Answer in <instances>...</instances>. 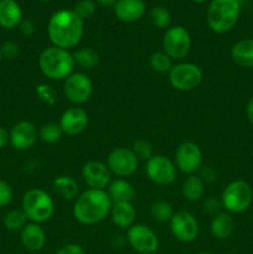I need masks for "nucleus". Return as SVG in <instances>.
Segmentation results:
<instances>
[{
	"mask_svg": "<svg viewBox=\"0 0 253 254\" xmlns=\"http://www.w3.org/2000/svg\"><path fill=\"white\" fill-rule=\"evenodd\" d=\"M10 144L16 150L25 151L31 149L39 139V130L34 123L29 121H20L11 128Z\"/></svg>",
	"mask_w": 253,
	"mask_h": 254,
	"instance_id": "obj_17",
	"label": "nucleus"
},
{
	"mask_svg": "<svg viewBox=\"0 0 253 254\" xmlns=\"http://www.w3.org/2000/svg\"><path fill=\"white\" fill-rule=\"evenodd\" d=\"M191 49V36L183 26H171L163 37V51L171 60H181Z\"/></svg>",
	"mask_w": 253,
	"mask_h": 254,
	"instance_id": "obj_8",
	"label": "nucleus"
},
{
	"mask_svg": "<svg viewBox=\"0 0 253 254\" xmlns=\"http://www.w3.org/2000/svg\"><path fill=\"white\" fill-rule=\"evenodd\" d=\"M107 193L111 197L112 202H133L135 197V188L133 184L129 183L124 178H117L111 181V184L107 188Z\"/></svg>",
	"mask_w": 253,
	"mask_h": 254,
	"instance_id": "obj_22",
	"label": "nucleus"
},
{
	"mask_svg": "<svg viewBox=\"0 0 253 254\" xmlns=\"http://www.w3.org/2000/svg\"><path fill=\"white\" fill-rule=\"evenodd\" d=\"M10 143V134L4 127L0 126V149L5 148Z\"/></svg>",
	"mask_w": 253,
	"mask_h": 254,
	"instance_id": "obj_42",
	"label": "nucleus"
},
{
	"mask_svg": "<svg viewBox=\"0 0 253 254\" xmlns=\"http://www.w3.org/2000/svg\"><path fill=\"white\" fill-rule=\"evenodd\" d=\"M1 60H2V55H1V51H0V62H1Z\"/></svg>",
	"mask_w": 253,
	"mask_h": 254,
	"instance_id": "obj_47",
	"label": "nucleus"
},
{
	"mask_svg": "<svg viewBox=\"0 0 253 254\" xmlns=\"http://www.w3.org/2000/svg\"><path fill=\"white\" fill-rule=\"evenodd\" d=\"M19 29L22 35H25V36H31L35 32V30H36V27H35L34 22L30 21V20H22L19 25Z\"/></svg>",
	"mask_w": 253,
	"mask_h": 254,
	"instance_id": "obj_41",
	"label": "nucleus"
},
{
	"mask_svg": "<svg viewBox=\"0 0 253 254\" xmlns=\"http://www.w3.org/2000/svg\"><path fill=\"white\" fill-rule=\"evenodd\" d=\"M145 9L143 0H118L114 5V14L121 21L134 22L144 16Z\"/></svg>",
	"mask_w": 253,
	"mask_h": 254,
	"instance_id": "obj_19",
	"label": "nucleus"
},
{
	"mask_svg": "<svg viewBox=\"0 0 253 254\" xmlns=\"http://www.w3.org/2000/svg\"><path fill=\"white\" fill-rule=\"evenodd\" d=\"M191 1H193V2H197V4H202V2H205L206 0H191Z\"/></svg>",
	"mask_w": 253,
	"mask_h": 254,
	"instance_id": "obj_45",
	"label": "nucleus"
},
{
	"mask_svg": "<svg viewBox=\"0 0 253 254\" xmlns=\"http://www.w3.org/2000/svg\"><path fill=\"white\" fill-rule=\"evenodd\" d=\"M20 241L25 250L30 252H39L46 245V233L41 225L29 222L20 231Z\"/></svg>",
	"mask_w": 253,
	"mask_h": 254,
	"instance_id": "obj_18",
	"label": "nucleus"
},
{
	"mask_svg": "<svg viewBox=\"0 0 253 254\" xmlns=\"http://www.w3.org/2000/svg\"><path fill=\"white\" fill-rule=\"evenodd\" d=\"M112 205L113 202L106 190L88 189L74 201L73 217L81 225H96L111 213Z\"/></svg>",
	"mask_w": 253,
	"mask_h": 254,
	"instance_id": "obj_2",
	"label": "nucleus"
},
{
	"mask_svg": "<svg viewBox=\"0 0 253 254\" xmlns=\"http://www.w3.org/2000/svg\"><path fill=\"white\" fill-rule=\"evenodd\" d=\"M220 200L226 212L238 215L251 207L253 201V190L247 181L233 180L223 189Z\"/></svg>",
	"mask_w": 253,
	"mask_h": 254,
	"instance_id": "obj_6",
	"label": "nucleus"
},
{
	"mask_svg": "<svg viewBox=\"0 0 253 254\" xmlns=\"http://www.w3.org/2000/svg\"><path fill=\"white\" fill-rule=\"evenodd\" d=\"M173 66V60L164 51L154 52L150 56V67L158 73H169Z\"/></svg>",
	"mask_w": 253,
	"mask_h": 254,
	"instance_id": "obj_31",
	"label": "nucleus"
},
{
	"mask_svg": "<svg viewBox=\"0 0 253 254\" xmlns=\"http://www.w3.org/2000/svg\"><path fill=\"white\" fill-rule=\"evenodd\" d=\"M76 66L82 69H93L99 64V54L92 47H82L77 51L72 52Z\"/></svg>",
	"mask_w": 253,
	"mask_h": 254,
	"instance_id": "obj_27",
	"label": "nucleus"
},
{
	"mask_svg": "<svg viewBox=\"0 0 253 254\" xmlns=\"http://www.w3.org/2000/svg\"><path fill=\"white\" fill-rule=\"evenodd\" d=\"M145 171L148 178L159 186H168L173 184L178 174L175 163L161 154H154L146 161Z\"/></svg>",
	"mask_w": 253,
	"mask_h": 254,
	"instance_id": "obj_11",
	"label": "nucleus"
},
{
	"mask_svg": "<svg viewBox=\"0 0 253 254\" xmlns=\"http://www.w3.org/2000/svg\"><path fill=\"white\" fill-rule=\"evenodd\" d=\"M22 21V10L16 0H0V26L12 30Z\"/></svg>",
	"mask_w": 253,
	"mask_h": 254,
	"instance_id": "obj_21",
	"label": "nucleus"
},
{
	"mask_svg": "<svg viewBox=\"0 0 253 254\" xmlns=\"http://www.w3.org/2000/svg\"><path fill=\"white\" fill-rule=\"evenodd\" d=\"M169 223L174 237L183 243H190L195 241L200 232L197 218L188 211L175 212Z\"/></svg>",
	"mask_w": 253,
	"mask_h": 254,
	"instance_id": "obj_14",
	"label": "nucleus"
},
{
	"mask_svg": "<svg viewBox=\"0 0 253 254\" xmlns=\"http://www.w3.org/2000/svg\"><path fill=\"white\" fill-rule=\"evenodd\" d=\"M174 213L173 206L166 201H155L150 206V216L159 223L170 222Z\"/></svg>",
	"mask_w": 253,
	"mask_h": 254,
	"instance_id": "obj_28",
	"label": "nucleus"
},
{
	"mask_svg": "<svg viewBox=\"0 0 253 254\" xmlns=\"http://www.w3.org/2000/svg\"><path fill=\"white\" fill-rule=\"evenodd\" d=\"M52 189L57 196L66 201H76L79 196V185L77 180L68 175H60L55 178Z\"/></svg>",
	"mask_w": 253,
	"mask_h": 254,
	"instance_id": "obj_24",
	"label": "nucleus"
},
{
	"mask_svg": "<svg viewBox=\"0 0 253 254\" xmlns=\"http://www.w3.org/2000/svg\"><path fill=\"white\" fill-rule=\"evenodd\" d=\"M203 207H205L206 212L210 213V215L216 216L217 213H220V210L222 208V203H221V200H216V198L211 197L205 201Z\"/></svg>",
	"mask_w": 253,
	"mask_h": 254,
	"instance_id": "obj_39",
	"label": "nucleus"
},
{
	"mask_svg": "<svg viewBox=\"0 0 253 254\" xmlns=\"http://www.w3.org/2000/svg\"><path fill=\"white\" fill-rule=\"evenodd\" d=\"M196 254H213V253H211V252H198Z\"/></svg>",
	"mask_w": 253,
	"mask_h": 254,
	"instance_id": "obj_46",
	"label": "nucleus"
},
{
	"mask_svg": "<svg viewBox=\"0 0 253 254\" xmlns=\"http://www.w3.org/2000/svg\"><path fill=\"white\" fill-rule=\"evenodd\" d=\"M212 236L217 240H227L235 231V220L228 212H220L213 216L210 225Z\"/></svg>",
	"mask_w": 253,
	"mask_h": 254,
	"instance_id": "obj_25",
	"label": "nucleus"
},
{
	"mask_svg": "<svg viewBox=\"0 0 253 254\" xmlns=\"http://www.w3.org/2000/svg\"><path fill=\"white\" fill-rule=\"evenodd\" d=\"M0 51H1L2 59L12 60L19 55L20 47L16 42L14 41H6L0 46Z\"/></svg>",
	"mask_w": 253,
	"mask_h": 254,
	"instance_id": "obj_37",
	"label": "nucleus"
},
{
	"mask_svg": "<svg viewBox=\"0 0 253 254\" xmlns=\"http://www.w3.org/2000/svg\"><path fill=\"white\" fill-rule=\"evenodd\" d=\"M36 92V96L42 103L47 104V106H52V104L56 103L57 101V93L55 91V88L52 86L47 83H41L36 87L35 89Z\"/></svg>",
	"mask_w": 253,
	"mask_h": 254,
	"instance_id": "obj_33",
	"label": "nucleus"
},
{
	"mask_svg": "<svg viewBox=\"0 0 253 254\" xmlns=\"http://www.w3.org/2000/svg\"><path fill=\"white\" fill-rule=\"evenodd\" d=\"M117 1L118 0H96L97 4L99 5V6H103V7H114V5L117 4Z\"/></svg>",
	"mask_w": 253,
	"mask_h": 254,
	"instance_id": "obj_44",
	"label": "nucleus"
},
{
	"mask_svg": "<svg viewBox=\"0 0 253 254\" xmlns=\"http://www.w3.org/2000/svg\"><path fill=\"white\" fill-rule=\"evenodd\" d=\"M174 163L179 171L192 175L202 166V150L193 141H184L176 149Z\"/></svg>",
	"mask_w": 253,
	"mask_h": 254,
	"instance_id": "obj_13",
	"label": "nucleus"
},
{
	"mask_svg": "<svg viewBox=\"0 0 253 254\" xmlns=\"http://www.w3.org/2000/svg\"><path fill=\"white\" fill-rule=\"evenodd\" d=\"M202 168V166H201ZM200 176L202 179L203 183H213L216 180V171L213 170L211 166H203L202 169H200Z\"/></svg>",
	"mask_w": 253,
	"mask_h": 254,
	"instance_id": "obj_40",
	"label": "nucleus"
},
{
	"mask_svg": "<svg viewBox=\"0 0 253 254\" xmlns=\"http://www.w3.org/2000/svg\"><path fill=\"white\" fill-rule=\"evenodd\" d=\"M41 1H51V0H41Z\"/></svg>",
	"mask_w": 253,
	"mask_h": 254,
	"instance_id": "obj_48",
	"label": "nucleus"
},
{
	"mask_svg": "<svg viewBox=\"0 0 253 254\" xmlns=\"http://www.w3.org/2000/svg\"><path fill=\"white\" fill-rule=\"evenodd\" d=\"M62 135H63V133H62L59 123H54V122L44 124L39 129V139L46 144L57 143V141L61 140Z\"/></svg>",
	"mask_w": 253,
	"mask_h": 254,
	"instance_id": "obj_30",
	"label": "nucleus"
},
{
	"mask_svg": "<svg viewBox=\"0 0 253 254\" xmlns=\"http://www.w3.org/2000/svg\"><path fill=\"white\" fill-rule=\"evenodd\" d=\"M240 14L238 0H212L207 10V24L216 34H226L237 25Z\"/></svg>",
	"mask_w": 253,
	"mask_h": 254,
	"instance_id": "obj_4",
	"label": "nucleus"
},
{
	"mask_svg": "<svg viewBox=\"0 0 253 254\" xmlns=\"http://www.w3.org/2000/svg\"><path fill=\"white\" fill-rule=\"evenodd\" d=\"M246 117H247L248 122L253 126V96L248 99L247 106H246Z\"/></svg>",
	"mask_w": 253,
	"mask_h": 254,
	"instance_id": "obj_43",
	"label": "nucleus"
},
{
	"mask_svg": "<svg viewBox=\"0 0 253 254\" xmlns=\"http://www.w3.org/2000/svg\"><path fill=\"white\" fill-rule=\"evenodd\" d=\"M131 150L138 156L139 160L148 161L154 155L153 145L148 140H144V139H139V140L134 141L133 146H131Z\"/></svg>",
	"mask_w": 253,
	"mask_h": 254,
	"instance_id": "obj_34",
	"label": "nucleus"
},
{
	"mask_svg": "<svg viewBox=\"0 0 253 254\" xmlns=\"http://www.w3.org/2000/svg\"><path fill=\"white\" fill-rule=\"evenodd\" d=\"M27 223H29V218L22 210L9 211L4 217V226L6 230L12 231V232H17V231L20 232Z\"/></svg>",
	"mask_w": 253,
	"mask_h": 254,
	"instance_id": "obj_29",
	"label": "nucleus"
},
{
	"mask_svg": "<svg viewBox=\"0 0 253 254\" xmlns=\"http://www.w3.org/2000/svg\"><path fill=\"white\" fill-rule=\"evenodd\" d=\"M55 254H87L84 248L77 243H67L62 246Z\"/></svg>",
	"mask_w": 253,
	"mask_h": 254,
	"instance_id": "obj_38",
	"label": "nucleus"
},
{
	"mask_svg": "<svg viewBox=\"0 0 253 254\" xmlns=\"http://www.w3.org/2000/svg\"><path fill=\"white\" fill-rule=\"evenodd\" d=\"M126 241L135 252L154 254L159 250V237L144 223H134L126 232Z\"/></svg>",
	"mask_w": 253,
	"mask_h": 254,
	"instance_id": "obj_12",
	"label": "nucleus"
},
{
	"mask_svg": "<svg viewBox=\"0 0 253 254\" xmlns=\"http://www.w3.org/2000/svg\"><path fill=\"white\" fill-rule=\"evenodd\" d=\"M231 59L242 68H253V39H242L231 49Z\"/></svg>",
	"mask_w": 253,
	"mask_h": 254,
	"instance_id": "obj_23",
	"label": "nucleus"
},
{
	"mask_svg": "<svg viewBox=\"0 0 253 254\" xmlns=\"http://www.w3.org/2000/svg\"><path fill=\"white\" fill-rule=\"evenodd\" d=\"M89 124L88 113L79 106L71 107L62 113L59 126L62 133L68 136H77L83 133Z\"/></svg>",
	"mask_w": 253,
	"mask_h": 254,
	"instance_id": "obj_15",
	"label": "nucleus"
},
{
	"mask_svg": "<svg viewBox=\"0 0 253 254\" xmlns=\"http://www.w3.org/2000/svg\"><path fill=\"white\" fill-rule=\"evenodd\" d=\"M106 164L112 175H116L118 178H128L133 175L138 169L139 159L131 150V148L119 146L108 154Z\"/></svg>",
	"mask_w": 253,
	"mask_h": 254,
	"instance_id": "obj_9",
	"label": "nucleus"
},
{
	"mask_svg": "<svg viewBox=\"0 0 253 254\" xmlns=\"http://www.w3.org/2000/svg\"><path fill=\"white\" fill-rule=\"evenodd\" d=\"M82 179L89 189L106 190L112 181V173L106 163L99 160L87 161L82 168Z\"/></svg>",
	"mask_w": 253,
	"mask_h": 254,
	"instance_id": "obj_16",
	"label": "nucleus"
},
{
	"mask_svg": "<svg viewBox=\"0 0 253 254\" xmlns=\"http://www.w3.org/2000/svg\"><path fill=\"white\" fill-rule=\"evenodd\" d=\"M39 67L46 78L51 81H64L74 72L76 64L69 50L51 45L40 54Z\"/></svg>",
	"mask_w": 253,
	"mask_h": 254,
	"instance_id": "obj_3",
	"label": "nucleus"
},
{
	"mask_svg": "<svg viewBox=\"0 0 253 254\" xmlns=\"http://www.w3.org/2000/svg\"><path fill=\"white\" fill-rule=\"evenodd\" d=\"M12 196H14V192H12L11 186L6 181L0 179V208L10 205V202L12 201Z\"/></svg>",
	"mask_w": 253,
	"mask_h": 254,
	"instance_id": "obj_36",
	"label": "nucleus"
},
{
	"mask_svg": "<svg viewBox=\"0 0 253 254\" xmlns=\"http://www.w3.org/2000/svg\"><path fill=\"white\" fill-rule=\"evenodd\" d=\"M63 93L71 103L81 106L93 94V83L83 72H73L63 81Z\"/></svg>",
	"mask_w": 253,
	"mask_h": 254,
	"instance_id": "obj_10",
	"label": "nucleus"
},
{
	"mask_svg": "<svg viewBox=\"0 0 253 254\" xmlns=\"http://www.w3.org/2000/svg\"><path fill=\"white\" fill-rule=\"evenodd\" d=\"M181 192L188 201H191V202L200 201L205 195V183L198 175H195V174L189 175L184 180Z\"/></svg>",
	"mask_w": 253,
	"mask_h": 254,
	"instance_id": "obj_26",
	"label": "nucleus"
},
{
	"mask_svg": "<svg viewBox=\"0 0 253 254\" xmlns=\"http://www.w3.org/2000/svg\"><path fill=\"white\" fill-rule=\"evenodd\" d=\"M168 74L170 86L180 92L193 91L203 81L202 69L192 62H180L174 64Z\"/></svg>",
	"mask_w": 253,
	"mask_h": 254,
	"instance_id": "obj_7",
	"label": "nucleus"
},
{
	"mask_svg": "<svg viewBox=\"0 0 253 254\" xmlns=\"http://www.w3.org/2000/svg\"><path fill=\"white\" fill-rule=\"evenodd\" d=\"M73 11L79 19L86 20L91 17L94 14V11H96V2L93 0H79L74 5Z\"/></svg>",
	"mask_w": 253,
	"mask_h": 254,
	"instance_id": "obj_35",
	"label": "nucleus"
},
{
	"mask_svg": "<svg viewBox=\"0 0 253 254\" xmlns=\"http://www.w3.org/2000/svg\"><path fill=\"white\" fill-rule=\"evenodd\" d=\"M150 20L154 26L159 29H168L171 24V15L169 10L163 6H155L150 11Z\"/></svg>",
	"mask_w": 253,
	"mask_h": 254,
	"instance_id": "obj_32",
	"label": "nucleus"
},
{
	"mask_svg": "<svg viewBox=\"0 0 253 254\" xmlns=\"http://www.w3.org/2000/svg\"><path fill=\"white\" fill-rule=\"evenodd\" d=\"M21 210L27 216L30 222H47L54 216L55 203L51 196L42 189H30L22 196Z\"/></svg>",
	"mask_w": 253,
	"mask_h": 254,
	"instance_id": "obj_5",
	"label": "nucleus"
},
{
	"mask_svg": "<svg viewBox=\"0 0 253 254\" xmlns=\"http://www.w3.org/2000/svg\"><path fill=\"white\" fill-rule=\"evenodd\" d=\"M84 32L83 20L73 10H59L47 24V36L52 46L61 49H73L81 42Z\"/></svg>",
	"mask_w": 253,
	"mask_h": 254,
	"instance_id": "obj_1",
	"label": "nucleus"
},
{
	"mask_svg": "<svg viewBox=\"0 0 253 254\" xmlns=\"http://www.w3.org/2000/svg\"><path fill=\"white\" fill-rule=\"evenodd\" d=\"M112 222L121 230H128L135 223L136 210L133 202L113 203L111 208Z\"/></svg>",
	"mask_w": 253,
	"mask_h": 254,
	"instance_id": "obj_20",
	"label": "nucleus"
}]
</instances>
